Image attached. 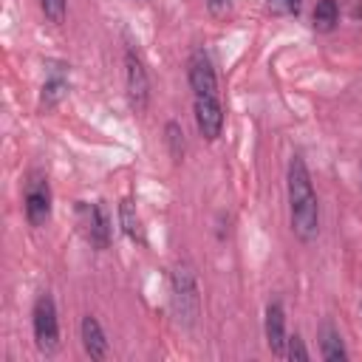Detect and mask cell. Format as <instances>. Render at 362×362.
I'll use <instances>...</instances> for the list:
<instances>
[{
    "label": "cell",
    "instance_id": "cell-1",
    "mask_svg": "<svg viewBox=\"0 0 362 362\" xmlns=\"http://www.w3.org/2000/svg\"><path fill=\"white\" fill-rule=\"evenodd\" d=\"M286 181H288L291 229L303 243H308L320 232V204H317V192H314V184H311V175H308L303 156H291Z\"/></svg>",
    "mask_w": 362,
    "mask_h": 362
},
{
    "label": "cell",
    "instance_id": "cell-2",
    "mask_svg": "<svg viewBox=\"0 0 362 362\" xmlns=\"http://www.w3.org/2000/svg\"><path fill=\"white\" fill-rule=\"evenodd\" d=\"M170 286H173V314H175L178 325H184V328L195 325L198 311H201V294H198L195 272L187 263H178L173 269Z\"/></svg>",
    "mask_w": 362,
    "mask_h": 362
},
{
    "label": "cell",
    "instance_id": "cell-3",
    "mask_svg": "<svg viewBox=\"0 0 362 362\" xmlns=\"http://www.w3.org/2000/svg\"><path fill=\"white\" fill-rule=\"evenodd\" d=\"M31 325H34V342L42 354H57L59 348V320H57V305L54 297L48 291H42L34 300V311H31Z\"/></svg>",
    "mask_w": 362,
    "mask_h": 362
},
{
    "label": "cell",
    "instance_id": "cell-4",
    "mask_svg": "<svg viewBox=\"0 0 362 362\" xmlns=\"http://www.w3.org/2000/svg\"><path fill=\"white\" fill-rule=\"evenodd\" d=\"M23 209H25V221L31 226H45L48 218H51V187H48V178L45 173L34 170L28 173V181H25V195H23Z\"/></svg>",
    "mask_w": 362,
    "mask_h": 362
},
{
    "label": "cell",
    "instance_id": "cell-5",
    "mask_svg": "<svg viewBox=\"0 0 362 362\" xmlns=\"http://www.w3.org/2000/svg\"><path fill=\"white\" fill-rule=\"evenodd\" d=\"M124 90H127V102L136 113L147 110V102H150V76H147V68L141 62V57L127 48L124 51Z\"/></svg>",
    "mask_w": 362,
    "mask_h": 362
},
{
    "label": "cell",
    "instance_id": "cell-6",
    "mask_svg": "<svg viewBox=\"0 0 362 362\" xmlns=\"http://www.w3.org/2000/svg\"><path fill=\"white\" fill-rule=\"evenodd\" d=\"M76 212L82 218V229H85L88 240L96 249H107V243H110V215H107V206L102 201H96V204L79 201Z\"/></svg>",
    "mask_w": 362,
    "mask_h": 362
},
{
    "label": "cell",
    "instance_id": "cell-7",
    "mask_svg": "<svg viewBox=\"0 0 362 362\" xmlns=\"http://www.w3.org/2000/svg\"><path fill=\"white\" fill-rule=\"evenodd\" d=\"M187 76H189V88L195 90V96H218V76H215V68L206 51H195L189 57Z\"/></svg>",
    "mask_w": 362,
    "mask_h": 362
},
{
    "label": "cell",
    "instance_id": "cell-8",
    "mask_svg": "<svg viewBox=\"0 0 362 362\" xmlns=\"http://www.w3.org/2000/svg\"><path fill=\"white\" fill-rule=\"evenodd\" d=\"M65 96H68V65L57 62V59H48L45 62V85H42V93H40V107L51 110Z\"/></svg>",
    "mask_w": 362,
    "mask_h": 362
},
{
    "label": "cell",
    "instance_id": "cell-9",
    "mask_svg": "<svg viewBox=\"0 0 362 362\" xmlns=\"http://www.w3.org/2000/svg\"><path fill=\"white\" fill-rule=\"evenodd\" d=\"M195 124L204 139L215 141L223 130V107L218 96H195Z\"/></svg>",
    "mask_w": 362,
    "mask_h": 362
},
{
    "label": "cell",
    "instance_id": "cell-10",
    "mask_svg": "<svg viewBox=\"0 0 362 362\" xmlns=\"http://www.w3.org/2000/svg\"><path fill=\"white\" fill-rule=\"evenodd\" d=\"M266 342L272 348V354H286V314H283V303L272 300L266 305Z\"/></svg>",
    "mask_w": 362,
    "mask_h": 362
},
{
    "label": "cell",
    "instance_id": "cell-11",
    "mask_svg": "<svg viewBox=\"0 0 362 362\" xmlns=\"http://www.w3.org/2000/svg\"><path fill=\"white\" fill-rule=\"evenodd\" d=\"M79 331H82L85 354H88L90 359H105V356H107V339H105V331H102L99 320H96V317H90V314H88V317H82Z\"/></svg>",
    "mask_w": 362,
    "mask_h": 362
},
{
    "label": "cell",
    "instance_id": "cell-12",
    "mask_svg": "<svg viewBox=\"0 0 362 362\" xmlns=\"http://www.w3.org/2000/svg\"><path fill=\"white\" fill-rule=\"evenodd\" d=\"M320 348H322V359L325 362H345L348 359V351L342 345V337H339V331L331 322H322L320 325Z\"/></svg>",
    "mask_w": 362,
    "mask_h": 362
},
{
    "label": "cell",
    "instance_id": "cell-13",
    "mask_svg": "<svg viewBox=\"0 0 362 362\" xmlns=\"http://www.w3.org/2000/svg\"><path fill=\"white\" fill-rule=\"evenodd\" d=\"M119 223H122V232L130 238V240H139L144 243V226H141V218L133 206L130 198H122L119 201Z\"/></svg>",
    "mask_w": 362,
    "mask_h": 362
},
{
    "label": "cell",
    "instance_id": "cell-14",
    "mask_svg": "<svg viewBox=\"0 0 362 362\" xmlns=\"http://www.w3.org/2000/svg\"><path fill=\"white\" fill-rule=\"evenodd\" d=\"M311 23H314V31H320V34L334 31L337 23H339V6H337V0H317L314 14H311Z\"/></svg>",
    "mask_w": 362,
    "mask_h": 362
},
{
    "label": "cell",
    "instance_id": "cell-15",
    "mask_svg": "<svg viewBox=\"0 0 362 362\" xmlns=\"http://www.w3.org/2000/svg\"><path fill=\"white\" fill-rule=\"evenodd\" d=\"M164 141H167V150H170V158L178 164L184 158V130L178 122H167L164 124Z\"/></svg>",
    "mask_w": 362,
    "mask_h": 362
},
{
    "label": "cell",
    "instance_id": "cell-16",
    "mask_svg": "<svg viewBox=\"0 0 362 362\" xmlns=\"http://www.w3.org/2000/svg\"><path fill=\"white\" fill-rule=\"evenodd\" d=\"M65 6H68V0H40V8L45 14V20L54 23V25H59L65 20Z\"/></svg>",
    "mask_w": 362,
    "mask_h": 362
},
{
    "label": "cell",
    "instance_id": "cell-17",
    "mask_svg": "<svg viewBox=\"0 0 362 362\" xmlns=\"http://www.w3.org/2000/svg\"><path fill=\"white\" fill-rule=\"evenodd\" d=\"M286 356H288L291 362H308V351H305V345H303L300 334L288 337V342H286Z\"/></svg>",
    "mask_w": 362,
    "mask_h": 362
},
{
    "label": "cell",
    "instance_id": "cell-18",
    "mask_svg": "<svg viewBox=\"0 0 362 362\" xmlns=\"http://www.w3.org/2000/svg\"><path fill=\"white\" fill-rule=\"evenodd\" d=\"M269 8L277 11V14H297L300 0H269Z\"/></svg>",
    "mask_w": 362,
    "mask_h": 362
},
{
    "label": "cell",
    "instance_id": "cell-19",
    "mask_svg": "<svg viewBox=\"0 0 362 362\" xmlns=\"http://www.w3.org/2000/svg\"><path fill=\"white\" fill-rule=\"evenodd\" d=\"M206 6H209V11L215 17H223L229 11V0H206Z\"/></svg>",
    "mask_w": 362,
    "mask_h": 362
}]
</instances>
